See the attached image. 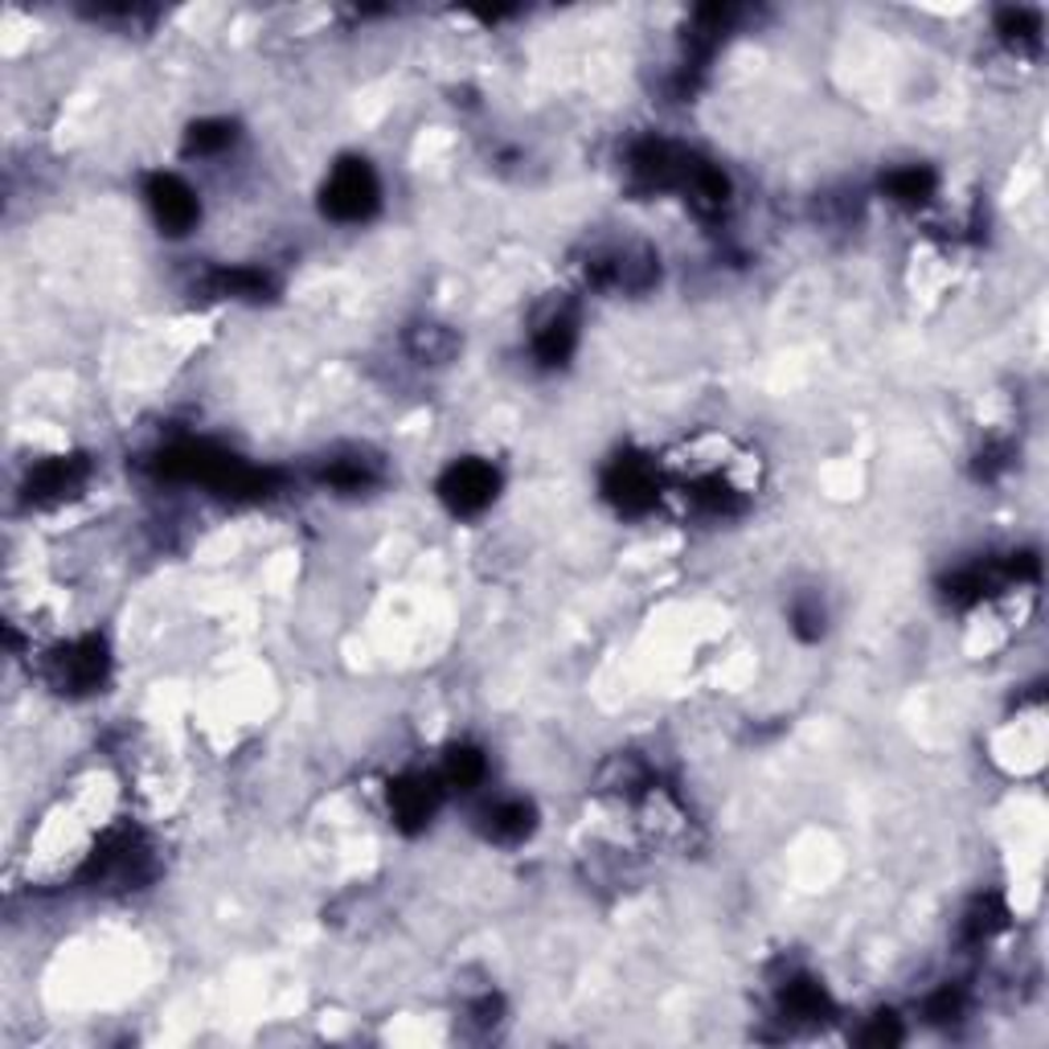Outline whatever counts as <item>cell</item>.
Listing matches in <instances>:
<instances>
[{
	"label": "cell",
	"mask_w": 1049,
	"mask_h": 1049,
	"mask_svg": "<svg viewBox=\"0 0 1049 1049\" xmlns=\"http://www.w3.org/2000/svg\"><path fill=\"white\" fill-rule=\"evenodd\" d=\"M373 202H377V181H373L365 160H345V165H337V172H333L328 185H324V209L340 221L365 218L373 209Z\"/></svg>",
	"instance_id": "1"
},
{
	"label": "cell",
	"mask_w": 1049,
	"mask_h": 1049,
	"mask_svg": "<svg viewBox=\"0 0 1049 1049\" xmlns=\"http://www.w3.org/2000/svg\"><path fill=\"white\" fill-rule=\"evenodd\" d=\"M439 492L456 513H475V508H484L496 496V472L489 463H480V459H463V463H456L451 472L443 475Z\"/></svg>",
	"instance_id": "2"
},
{
	"label": "cell",
	"mask_w": 1049,
	"mask_h": 1049,
	"mask_svg": "<svg viewBox=\"0 0 1049 1049\" xmlns=\"http://www.w3.org/2000/svg\"><path fill=\"white\" fill-rule=\"evenodd\" d=\"M148 202H153L156 209V221H160L169 234L189 230L193 218H197V197H193V189H189L185 181H177V177H156L153 185H148Z\"/></svg>",
	"instance_id": "3"
},
{
	"label": "cell",
	"mask_w": 1049,
	"mask_h": 1049,
	"mask_svg": "<svg viewBox=\"0 0 1049 1049\" xmlns=\"http://www.w3.org/2000/svg\"><path fill=\"white\" fill-rule=\"evenodd\" d=\"M435 799H439V787L431 779H402L394 792H389V804H394V816L402 824H423L426 816L435 812Z\"/></svg>",
	"instance_id": "4"
},
{
	"label": "cell",
	"mask_w": 1049,
	"mask_h": 1049,
	"mask_svg": "<svg viewBox=\"0 0 1049 1049\" xmlns=\"http://www.w3.org/2000/svg\"><path fill=\"white\" fill-rule=\"evenodd\" d=\"M611 492L624 501V508H643L656 489H652L648 468H640V463H619L615 475H611Z\"/></svg>",
	"instance_id": "5"
},
{
	"label": "cell",
	"mask_w": 1049,
	"mask_h": 1049,
	"mask_svg": "<svg viewBox=\"0 0 1049 1049\" xmlns=\"http://www.w3.org/2000/svg\"><path fill=\"white\" fill-rule=\"evenodd\" d=\"M783 1013L796 1016V1021H820L829 1013V997L820 992V984L796 980L787 984V992H783Z\"/></svg>",
	"instance_id": "6"
},
{
	"label": "cell",
	"mask_w": 1049,
	"mask_h": 1049,
	"mask_svg": "<svg viewBox=\"0 0 1049 1049\" xmlns=\"http://www.w3.org/2000/svg\"><path fill=\"white\" fill-rule=\"evenodd\" d=\"M489 832L496 841H521L529 832V808L521 799H508V804H496L489 812Z\"/></svg>",
	"instance_id": "7"
},
{
	"label": "cell",
	"mask_w": 1049,
	"mask_h": 1049,
	"mask_svg": "<svg viewBox=\"0 0 1049 1049\" xmlns=\"http://www.w3.org/2000/svg\"><path fill=\"white\" fill-rule=\"evenodd\" d=\"M570 349H575V324L570 321H550L542 333H538V357L550 361V365H554V361H566Z\"/></svg>",
	"instance_id": "8"
},
{
	"label": "cell",
	"mask_w": 1049,
	"mask_h": 1049,
	"mask_svg": "<svg viewBox=\"0 0 1049 1049\" xmlns=\"http://www.w3.org/2000/svg\"><path fill=\"white\" fill-rule=\"evenodd\" d=\"M885 189H890V197H897V202H927L935 189V177L927 169H897L890 181H885Z\"/></svg>",
	"instance_id": "9"
},
{
	"label": "cell",
	"mask_w": 1049,
	"mask_h": 1049,
	"mask_svg": "<svg viewBox=\"0 0 1049 1049\" xmlns=\"http://www.w3.org/2000/svg\"><path fill=\"white\" fill-rule=\"evenodd\" d=\"M484 771H489V762H484L480 750H456V755L447 759V783L459 787V792H472L475 783L484 779Z\"/></svg>",
	"instance_id": "10"
},
{
	"label": "cell",
	"mask_w": 1049,
	"mask_h": 1049,
	"mask_svg": "<svg viewBox=\"0 0 1049 1049\" xmlns=\"http://www.w3.org/2000/svg\"><path fill=\"white\" fill-rule=\"evenodd\" d=\"M230 144V123H197L193 136H189V153L209 156Z\"/></svg>",
	"instance_id": "11"
}]
</instances>
